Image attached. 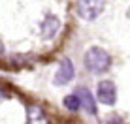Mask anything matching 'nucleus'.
Returning a JSON list of instances; mask_svg holds the SVG:
<instances>
[{
	"label": "nucleus",
	"mask_w": 130,
	"mask_h": 124,
	"mask_svg": "<svg viewBox=\"0 0 130 124\" xmlns=\"http://www.w3.org/2000/svg\"><path fill=\"white\" fill-rule=\"evenodd\" d=\"M83 62H85V68L91 73H104L111 66V56L102 47H91L85 53Z\"/></svg>",
	"instance_id": "f257e3e1"
},
{
	"label": "nucleus",
	"mask_w": 130,
	"mask_h": 124,
	"mask_svg": "<svg viewBox=\"0 0 130 124\" xmlns=\"http://www.w3.org/2000/svg\"><path fill=\"white\" fill-rule=\"evenodd\" d=\"M106 8V0H77L75 2V13L83 21H94L102 15Z\"/></svg>",
	"instance_id": "f03ea898"
},
{
	"label": "nucleus",
	"mask_w": 130,
	"mask_h": 124,
	"mask_svg": "<svg viewBox=\"0 0 130 124\" xmlns=\"http://www.w3.org/2000/svg\"><path fill=\"white\" fill-rule=\"evenodd\" d=\"M98 100L102 101V104L106 105H113L115 100H117V88H115V85L111 81H100L98 83Z\"/></svg>",
	"instance_id": "7ed1b4c3"
},
{
	"label": "nucleus",
	"mask_w": 130,
	"mask_h": 124,
	"mask_svg": "<svg viewBox=\"0 0 130 124\" xmlns=\"http://www.w3.org/2000/svg\"><path fill=\"white\" fill-rule=\"evenodd\" d=\"M74 64L68 60V58H62L60 64H59V70H57V75H55V83L57 85H66L74 79Z\"/></svg>",
	"instance_id": "20e7f679"
},
{
	"label": "nucleus",
	"mask_w": 130,
	"mask_h": 124,
	"mask_svg": "<svg viewBox=\"0 0 130 124\" xmlns=\"http://www.w3.org/2000/svg\"><path fill=\"white\" fill-rule=\"evenodd\" d=\"M59 28H60V21H59V17H55V15H45V19H43V23L42 26H40V32H42V36L43 38H53L57 32H59Z\"/></svg>",
	"instance_id": "39448f33"
},
{
	"label": "nucleus",
	"mask_w": 130,
	"mask_h": 124,
	"mask_svg": "<svg viewBox=\"0 0 130 124\" xmlns=\"http://www.w3.org/2000/svg\"><path fill=\"white\" fill-rule=\"evenodd\" d=\"M26 124H49V118L40 105H28L26 107Z\"/></svg>",
	"instance_id": "423d86ee"
},
{
	"label": "nucleus",
	"mask_w": 130,
	"mask_h": 124,
	"mask_svg": "<svg viewBox=\"0 0 130 124\" xmlns=\"http://www.w3.org/2000/svg\"><path fill=\"white\" fill-rule=\"evenodd\" d=\"M75 94H77V98L79 101H81V107L85 109L87 113H91V115H96V101L94 98H92V94L89 92V88H77L75 90Z\"/></svg>",
	"instance_id": "0eeeda50"
},
{
	"label": "nucleus",
	"mask_w": 130,
	"mask_h": 124,
	"mask_svg": "<svg viewBox=\"0 0 130 124\" xmlns=\"http://www.w3.org/2000/svg\"><path fill=\"white\" fill-rule=\"evenodd\" d=\"M64 107L68 109V111H77L79 107H81V101H79L77 94H70L64 98Z\"/></svg>",
	"instance_id": "6e6552de"
},
{
	"label": "nucleus",
	"mask_w": 130,
	"mask_h": 124,
	"mask_svg": "<svg viewBox=\"0 0 130 124\" xmlns=\"http://www.w3.org/2000/svg\"><path fill=\"white\" fill-rule=\"evenodd\" d=\"M107 124H126V120L123 117H119V115H113V117L107 118Z\"/></svg>",
	"instance_id": "1a4fd4ad"
},
{
	"label": "nucleus",
	"mask_w": 130,
	"mask_h": 124,
	"mask_svg": "<svg viewBox=\"0 0 130 124\" xmlns=\"http://www.w3.org/2000/svg\"><path fill=\"white\" fill-rule=\"evenodd\" d=\"M6 98H8V92L4 90L2 87H0V101H2V100H6Z\"/></svg>",
	"instance_id": "9d476101"
},
{
	"label": "nucleus",
	"mask_w": 130,
	"mask_h": 124,
	"mask_svg": "<svg viewBox=\"0 0 130 124\" xmlns=\"http://www.w3.org/2000/svg\"><path fill=\"white\" fill-rule=\"evenodd\" d=\"M2 55H4V43L0 42V56H2Z\"/></svg>",
	"instance_id": "9b49d317"
},
{
	"label": "nucleus",
	"mask_w": 130,
	"mask_h": 124,
	"mask_svg": "<svg viewBox=\"0 0 130 124\" xmlns=\"http://www.w3.org/2000/svg\"><path fill=\"white\" fill-rule=\"evenodd\" d=\"M126 17H128V21H130V8H128V11H126Z\"/></svg>",
	"instance_id": "f8f14e48"
}]
</instances>
